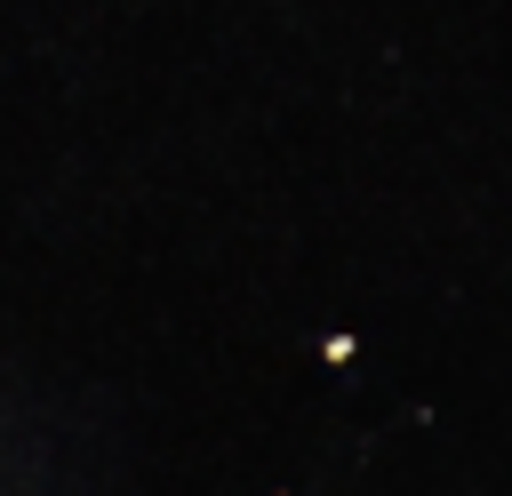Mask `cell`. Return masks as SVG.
<instances>
[{
  "label": "cell",
  "instance_id": "1",
  "mask_svg": "<svg viewBox=\"0 0 512 496\" xmlns=\"http://www.w3.org/2000/svg\"><path fill=\"white\" fill-rule=\"evenodd\" d=\"M352 352H360V336H320V360H328V368H344Z\"/></svg>",
  "mask_w": 512,
  "mask_h": 496
}]
</instances>
